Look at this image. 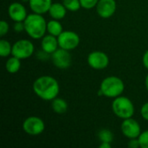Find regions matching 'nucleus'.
Masks as SVG:
<instances>
[{
    "instance_id": "28",
    "label": "nucleus",
    "mask_w": 148,
    "mask_h": 148,
    "mask_svg": "<svg viewBox=\"0 0 148 148\" xmlns=\"http://www.w3.org/2000/svg\"><path fill=\"white\" fill-rule=\"evenodd\" d=\"M142 63L144 65V67L148 69V49L144 53L143 56H142Z\"/></svg>"
},
{
    "instance_id": "16",
    "label": "nucleus",
    "mask_w": 148,
    "mask_h": 148,
    "mask_svg": "<svg viewBox=\"0 0 148 148\" xmlns=\"http://www.w3.org/2000/svg\"><path fill=\"white\" fill-rule=\"evenodd\" d=\"M51 108L52 110L57 114H63L68 111L69 106L67 101L64 99L62 98H55L53 101H51Z\"/></svg>"
},
{
    "instance_id": "8",
    "label": "nucleus",
    "mask_w": 148,
    "mask_h": 148,
    "mask_svg": "<svg viewBox=\"0 0 148 148\" xmlns=\"http://www.w3.org/2000/svg\"><path fill=\"white\" fill-rule=\"evenodd\" d=\"M87 62L90 68L96 70H101L108 66L109 58L108 55L105 54L104 52L97 50L88 54Z\"/></svg>"
},
{
    "instance_id": "17",
    "label": "nucleus",
    "mask_w": 148,
    "mask_h": 148,
    "mask_svg": "<svg viewBox=\"0 0 148 148\" xmlns=\"http://www.w3.org/2000/svg\"><path fill=\"white\" fill-rule=\"evenodd\" d=\"M47 31L49 34L57 37L63 31V27L59 20L52 19L47 23Z\"/></svg>"
},
{
    "instance_id": "19",
    "label": "nucleus",
    "mask_w": 148,
    "mask_h": 148,
    "mask_svg": "<svg viewBox=\"0 0 148 148\" xmlns=\"http://www.w3.org/2000/svg\"><path fill=\"white\" fill-rule=\"evenodd\" d=\"M12 52V45L10 42L5 39H2L0 41V56L2 57H7L11 55Z\"/></svg>"
},
{
    "instance_id": "5",
    "label": "nucleus",
    "mask_w": 148,
    "mask_h": 148,
    "mask_svg": "<svg viewBox=\"0 0 148 148\" xmlns=\"http://www.w3.org/2000/svg\"><path fill=\"white\" fill-rule=\"evenodd\" d=\"M35 51V47L32 42L27 39H21L16 41L12 45L11 55L19 58L20 60L30 57Z\"/></svg>"
},
{
    "instance_id": "3",
    "label": "nucleus",
    "mask_w": 148,
    "mask_h": 148,
    "mask_svg": "<svg viewBox=\"0 0 148 148\" xmlns=\"http://www.w3.org/2000/svg\"><path fill=\"white\" fill-rule=\"evenodd\" d=\"M100 90L103 96L108 98H116L122 95L125 90L124 82L118 76L111 75L102 80Z\"/></svg>"
},
{
    "instance_id": "29",
    "label": "nucleus",
    "mask_w": 148,
    "mask_h": 148,
    "mask_svg": "<svg viewBox=\"0 0 148 148\" xmlns=\"http://www.w3.org/2000/svg\"><path fill=\"white\" fill-rule=\"evenodd\" d=\"M111 147V143L108 142H101L100 148H110Z\"/></svg>"
},
{
    "instance_id": "2",
    "label": "nucleus",
    "mask_w": 148,
    "mask_h": 148,
    "mask_svg": "<svg viewBox=\"0 0 148 148\" xmlns=\"http://www.w3.org/2000/svg\"><path fill=\"white\" fill-rule=\"evenodd\" d=\"M25 32L32 39H42L47 31V22L45 18L37 13L29 14L24 20Z\"/></svg>"
},
{
    "instance_id": "26",
    "label": "nucleus",
    "mask_w": 148,
    "mask_h": 148,
    "mask_svg": "<svg viewBox=\"0 0 148 148\" xmlns=\"http://www.w3.org/2000/svg\"><path fill=\"white\" fill-rule=\"evenodd\" d=\"M140 114L142 118L148 121V102H146L140 109Z\"/></svg>"
},
{
    "instance_id": "18",
    "label": "nucleus",
    "mask_w": 148,
    "mask_h": 148,
    "mask_svg": "<svg viewBox=\"0 0 148 148\" xmlns=\"http://www.w3.org/2000/svg\"><path fill=\"white\" fill-rule=\"evenodd\" d=\"M5 69L7 72L10 74H16L17 73L20 69H21V60L16 56H11L10 57L6 63H5Z\"/></svg>"
},
{
    "instance_id": "14",
    "label": "nucleus",
    "mask_w": 148,
    "mask_h": 148,
    "mask_svg": "<svg viewBox=\"0 0 148 148\" xmlns=\"http://www.w3.org/2000/svg\"><path fill=\"white\" fill-rule=\"evenodd\" d=\"M41 46H42V49L43 51H45L46 53L51 55L52 53H54L59 48L57 37L55 36H52L50 34L44 36L42 38Z\"/></svg>"
},
{
    "instance_id": "6",
    "label": "nucleus",
    "mask_w": 148,
    "mask_h": 148,
    "mask_svg": "<svg viewBox=\"0 0 148 148\" xmlns=\"http://www.w3.org/2000/svg\"><path fill=\"white\" fill-rule=\"evenodd\" d=\"M45 129L44 121L37 116H29L23 121V130L29 136H37L43 133Z\"/></svg>"
},
{
    "instance_id": "25",
    "label": "nucleus",
    "mask_w": 148,
    "mask_h": 148,
    "mask_svg": "<svg viewBox=\"0 0 148 148\" xmlns=\"http://www.w3.org/2000/svg\"><path fill=\"white\" fill-rule=\"evenodd\" d=\"M14 30L17 33L25 31V26H24V22H15L14 24Z\"/></svg>"
},
{
    "instance_id": "22",
    "label": "nucleus",
    "mask_w": 148,
    "mask_h": 148,
    "mask_svg": "<svg viewBox=\"0 0 148 148\" xmlns=\"http://www.w3.org/2000/svg\"><path fill=\"white\" fill-rule=\"evenodd\" d=\"M82 8L85 10H90L96 7L99 0H80Z\"/></svg>"
},
{
    "instance_id": "7",
    "label": "nucleus",
    "mask_w": 148,
    "mask_h": 148,
    "mask_svg": "<svg viewBox=\"0 0 148 148\" xmlns=\"http://www.w3.org/2000/svg\"><path fill=\"white\" fill-rule=\"evenodd\" d=\"M57 40L59 48L69 51L76 49L80 44V36L78 34L71 30H63L57 36Z\"/></svg>"
},
{
    "instance_id": "9",
    "label": "nucleus",
    "mask_w": 148,
    "mask_h": 148,
    "mask_svg": "<svg viewBox=\"0 0 148 148\" xmlns=\"http://www.w3.org/2000/svg\"><path fill=\"white\" fill-rule=\"evenodd\" d=\"M51 61L56 68L65 69L70 67L72 56L69 50L58 48L54 53L51 54Z\"/></svg>"
},
{
    "instance_id": "31",
    "label": "nucleus",
    "mask_w": 148,
    "mask_h": 148,
    "mask_svg": "<svg viewBox=\"0 0 148 148\" xmlns=\"http://www.w3.org/2000/svg\"><path fill=\"white\" fill-rule=\"evenodd\" d=\"M22 2H29V0H21Z\"/></svg>"
},
{
    "instance_id": "12",
    "label": "nucleus",
    "mask_w": 148,
    "mask_h": 148,
    "mask_svg": "<svg viewBox=\"0 0 148 148\" xmlns=\"http://www.w3.org/2000/svg\"><path fill=\"white\" fill-rule=\"evenodd\" d=\"M10 18L14 22H24L28 14L27 10L21 3H12L8 8Z\"/></svg>"
},
{
    "instance_id": "24",
    "label": "nucleus",
    "mask_w": 148,
    "mask_h": 148,
    "mask_svg": "<svg viewBox=\"0 0 148 148\" xmlns=\"http://www.w3.org/2000/svg\"><path fill=\"white\" fill-rule=\"evenodd\" d=\"M9 32V24L6 21L2 20L0 22V36H3Z\"/></svg>"
},
{
    "instance_id": "27",
    "label": "nucleus",
    "mask_w": 148,
    "mask_h": 148,
    "mask_svg": "<svg viewBox=\"0 0 148 148\" xmlns=\"http://www.w3.org/2000/svg\"><path fill=\"white\" fill-rule=\"evenodd\" d=\"M128 147L130 148H139L140 147V141H139V139L136 138V139H130L129 141H128Z\"/></svg>"
},
{
    "instance_id": "15",
    "label": "nucleus",
    "mask_w": 148,
    "mask_h": 148,
    "mask_svg": "<svg viewBox=\"0 0 148 148\" xmlns=\"http://www.w3.org/2000/svg\"><path fill=\"white\" fill-rule=\"evenodd\" d=\"M67 10H68L63 5V3H53L50 6L49 13L53 19L61 20V19H63L65 17V16L67 14Z\"/></svg>"
},
{
    "instance_id": "1",
    "label": "nucleus",
    "mask_w": 148,
    "mask_h": 148,
    "mask_svg": "<svg viewBox=\"0 0 148 148\" xmlns=\"http://www.w3.org/2000/svg\"><path fill=\"white\" fill-rule=\"evenodd\" d=\"M34 93L43 101H53L60 92V86L56 78L42 75L35 80L32 85Z\"/></svg>"
},
{
    "instance_id": "21",
    "label": "nucleus",
    "mask_w": 148,
    "mask_h": 148,
    "mask_svg": "<svg viewBox=\"0 0 148 148\" xmlns=\"http://www.w3.org/2000/svg\"><path fill=\"white\" fill-rule=\"evenodd\" d=\"M62 3L68 10L72 12L79 10L82 7L80 0H62Z\"/></svg>"
},
{
    "instance_id": "10",
    "label": "nucleus",
    "mask_w": 148,
    "mask_h": 148,
    "mask_svg": "<svg viewBox=\"0 0 148 148\" xmlns=\"http://www.w3.org/2000/svg\"><path fill=\"white\" fill-rule=\"evenodd\" d=\"M121 130L122 134L129 140L139 138L141 134L140 125L136 120L133 118L123 120L121 125Z\"/></svg>"
},
{
    "instance_id": "30",
    "label": "nucleus",
    "mask_w": 148,
    "mask_h": 148,
    "mask_svg": "<svg viewBox=\"0 0 148 148\" xmlns=\"http://www.w3.org/2000/svg\"><path fill=\"white\" fill-rule=\"evenodd\" d=\"M145 86H146V88H147V90L148 92V74L147 75L146 79H145Z\"/></svg>"
},
{
    "instance_id": "11",
    "label": "nucleus",
    "mask_w": 148,
    "mask_h": 148,
    "mask_svg": "<svg viewBox=\"0 0 148 148\" xmlns=\"http://www.w3.org/2000/svg\"><path fill=\"white\" fill-rule=\"evenodd\" d=\"M96 12L101 18H109L116 11L115 0H99L96 5Z\"/></svg>"
},
{
    "instance_id": "13",
    "label": "nucleus",
    "mask_w": 148,
    "mask_h": 148,
    "mask_svg": "<svg viewBox=\"0 0 148 148\" xmlns=\"http://www.w3.org/2000/svg\"><path fill=\"white\" fill-rule=\"evenodd\" d=\"M52 3H53L52 0H29V1L30 10L34 13H37L41 15L49 12Z\"/></svg>"
},
{
    "instance_id": "20",
    "label": "nucleus",
    "mask_w": 148,
    "mask_h": 148,
    "mask_svg": "<svg viewBox=\"0 0 148 148\" xmlns=\"http://www.w3.org/2000/svg\"><path fill=\"white\" fill-rule=\"evenodd\" d=\"M98 138L101 142H108L111 143L114 140L113 133L108 129H101L98 132Z\"/></svg>"
},
{
    "instance_id": "4",
    "label": "nucleus",
    "mask_w": 148,
    "mask_h": 148,
    "mask_svg": "<svg viewBox=\"0 0 148 148\" xmlns=\"http://www.w3.org/2000/svg\"><path fill=\"white\" fill-rule=\"evenodd\" d=\"M112 110L120 119L132 118L134 114V106L132 101L126 96H118L112 102Z\"/></svg>"
},
{
    "instance_id": "23",
    "label": "nucleus",
    "mask_w": 148,
    "mask_h": 148,
    "mask_svg": "<svg viewBox=\"0 0 148 148\" xmlns=\"http://www.w3.org/2000/svg\"><path fill=\"white\" fill-rule=\"evenodd\" d=\"M139 141L141 148H148V130H146L139 136Z\"/></svg>"
}]
</instances>
